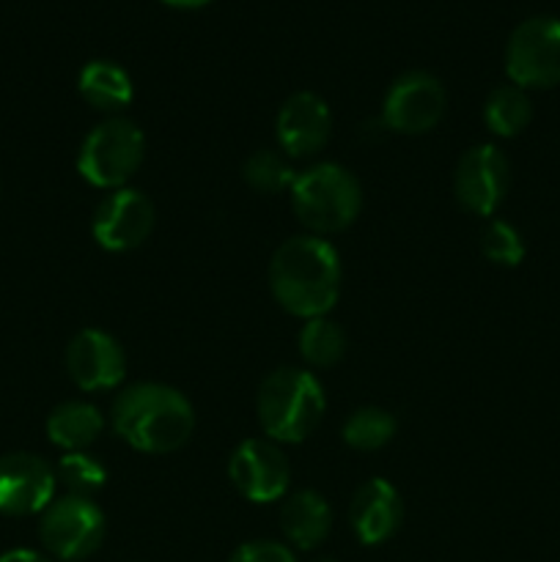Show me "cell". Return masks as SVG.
Listing matches in <instances>:
<instances>
[{
    "mask_svg": "<svg viewBox=\"0 0 560 562\" xmlns=\"http://www.w3.org/2000/svg\"><path fill=\"white\" fill-rule=\"evenodd\" d=\"M269 289L291 316H327L340 296L338 250L324 236H291L269 261Z\"/></svg>",
    "mask_w": 560,
    "mask_h": 562,
    "instance_id": "cell-1",
    "label": "cell"
},
{
    "mask_svg": "<svg viewBox=\"0 0 560 562\" xmlns=\"http://www.w3.org/2000/svg\"><path fill=\"white\" fill-rule=\"evenodd\" d=\"M395 428H399L395 426V417L388 409L362 406V409L351 412L349 420L344 423V442L351 450L371 453V450H382L384 445L393 442Z\"/></svg>",
    "mask_w": 560,
    "mask_h": 562,
    "instance_id": "cell-22",
    "label": "cell"
},
{
    "mask_svg": "<svg viewBox=\"0 0 560 562\" xmlns=\"http://www.w3.org/2000/svg\"><path fill=\"white\" fill-rule=\"evenodd\" d=\"M300 355L313 368H333L346 355V335L338 322L327 316L307 318L300 329Z\"/></svg>",
    "mask_w": 560,
    "mask_h": 562,
    "instance_id": "cell-20",
    "label": "cell"
},
{
    "mask_svg": "<svg viewBox=\"0 0 560 562\" xmlns=\"http://www.w3.org/2000/svg\"><path fill=\"white\" fill-rule=\"evenodd\" d=\"M316 562H335V560H329V558H324V560H316Z\"/></svg>",
    "mask_w": 560,
    "mask_h": 562,
    "instance_id": "cell-28",
    "label": "cell"
},
{
    "mask_svg": "<svg viewBox=\"0 0 560 562\" xmlns=\"http://www.w3.org/2000/svg\"><path fill=\"white\" fill-rule=\"evenodd\" d=\"M349 521L355 536L366 547H377L393 538L404 521V503H401L399 488L382 477L366 481L351 497Z\"/></svg>",
    "mask_w": 560,
    "mask_h": 562,
    "instance_id": "cell-15",
    "label": "cell"
},
{
    "mask_svg": "<svg viewBox=\"0 0 560 562\" xmlns=\"http://www.w3.org/2000/svg\"><path fill=\"white\" fill-rule=\"evenodd\" d=\"M505 71L519 88H552L560 82V20L530 16L505 44Z\"/></svg>",
    "mask_w": 560,
    "mask_h": 562,
    "instance_id": "cell-7",
    "label": "cell"
},
{
    "mask_svg": "<svg viewBox=\"0 0 560 562\" xmlns=\"http://www.w3.org/2000/svg\"><path fill=\"white\" fill-rule=\"evenodd\" d=\"M228 477L242 497L264 505L283 497L291 481V467L272 439H245L231 453Z\"/></svg>",
    "mask_w": 560,
    "mask_h": 562,
    "instance_id": "cell-10",
    "label": "cell"
},
{
    "mask_svg": "<svg viewBox=\"0 0 560 562\" xmlns=\"http://www.w3.org/2000/svg\"><path fill=\"white\" fill-rule=\"evenodd\" d=\"M104 428L102 412L88 401H64L47 417L49 442L66 453H86Z\"/></svg>",
    "mask_w": 560,
    "mask_h": 562,
    "instance_id": "cell-17",
    "label": "cell"
},
{
    "mask_svg": "<svg viewBox=\"0 0 560 562\" xmlns=\"http://www.w3.org/2000/svg\"><path fill=\"white\" fill-rule=\"evenodd\" d=\"M443 82L428 71H404L384 93L382 126L399 135H423L434 130L445 113Z\"/></svg>",
    "mask_w": 560,
    "mask_h": 562,
    "instance_id": "cell-8",
    "label": "cell"
},
{
    "mask_svg": "<svg viewBox=\"0 0 560 562\" xmlns=\"http://www.w3.org/2000/svg\"><path fill=\"white\" fill-rule=\"evenodd\" d=\"M228 562H296V558L278 541H247L231 554Z\"/></svg>",
    "mask_w": 560,
    "mask_h": 562,
    "instance_id": "cell-25",
    "label": "cell"
},
{
    "mask_svg": "<svg viewBox=\"0 0 560 562\" xmlns=\"http://www.w3.org/2000/svg\"><path fill=\"white\" fill-rule=\"evenodd\" d=\"M55 467L36 453L0 456V514L33 516L42 514L55 499Z\"/></svg>",
    "mask_w": 560,
    "mask_h": 562,
    "instance_id": "cell-12",
    "label": "cell"
},
{
    "mask_svg": "<svg viewBox=\"0 0 560 562\" xmlns=\"http://www.w3.org/2000/svg\"><path fill=\"white\" fill-rule=\"evenodd\" d=\"M66 371L86 393L113 390L126 376V357L119 340L102 329H82L66 346Z\"/></svg>",
    "mask_w": 560,
    "mask_h": 562,
    "instance_id": "cell-13",
    "label": "cell"
},
{
    "mask_svg": "<svg viewBox=\"0 0 560 562\" xmlns=\"http://www.w3.org/2000/svg\"><path fill=\"white\" fill-rule=\"evenodd\" d=\"M247 184L264 195H278V192H291L296 181V170L291 159L283 151L275 148H258L247 157L245 168H242Z\"/></svg>",
    "mask_w": 560,
    "mask_h": 562,
    "instance_id": "cell-21",
    "label": "cell"
},
{
    "mask_svg": "<svg viewBox=\"0 0 560 562\" xmlns=\"http://www.w3.org/2000/svg\"><path fill=\"white\" fill-rule=\"evenodd\" d=\"M533 119V104L525 88L519 86H497L486 97L483 104V121H486L489 132L500 137H516L519 132L527 130Z\"/></svg>",
    "mask_w": 560,
    "mask_h": 562,
    "instance_id": "cell-19",
    "label": "cell"
},
{
    "mask_svg": "<svg viewBox=\"0 0 560 562\" xmlns=\"http://www.w3.org/2000/svg\"><path fill=\"white\" fill-rule=\"evenodd\" d=\"M55 481L66 488L71 497H91L104 486L108 470L88 453H66L55 467Z\"/></svg>",
    "mask_w": 560,
    "mask_h": 562,
    "instance_id": "cell-23",
    "label": "cell"
},
{
    "mask_svg": "<svg viewBox=\"0 0 560 562\" xmlns=\"http://www.w3.org/2000/svg\"><path fill=\"white\" fill-rule=\"evenodd\" d=\"M146 157V137L135 121L113 115L93 126L77 154V170L99 190H121Z\"/></svg>",
    "mask_w": 560,
    "mask_h": 562,
    "instance_id": "cell-5",
    "label": "cell"
},
{
    "mask_svg": "<svg viewBox=\"0 0 560 562\" xmlns=\"http://www.w3.org/2000/svg\"><path fill=\"white\" fill-rule=\"evenodd\" d=\"M275 132H278V143L289 159L316 157L329 140L333 115L318 93L296 91L280 104Z\"/></svg>",
    "mask_w": 560,
    "mask_h": 562,
    "instance_id": "cell-14",
    "label": "cell"
},
{
    "mask_svg": "<svg viewBox=\"0 0 560 562\" xmlns=\"http://www.w3.org/2000/svg\"><path fill=\"white\" fill-rule=\"evenodd\" d=\"M165 5H173V9H201V5L212 3V0H163Z\"/></svg>",
    "mask_w": 560,
    "mask_h": 562,
    "instance_id": "cell-27",
    "label": "cell"
},
{
    "mask_svg": "<svg viewBox=\"0 0 560 562\" xmlns=\"http://www.w3.org/2000/svg\"><path fill=\"white\" fill-rule=\"evenodd\" d=\"M324 390L302 368H278L261 382L256 395L258 423L278 445H294L311 437L324 417Z\"/></svg>",
    "mask_w": 560,
    "mask_h": 562,
    "instance_id": "cell-3",
    "label": "cell"
},
{
    "mask_svg": "<svg viewBox=\"0 0 560 562\" xmlns=\"http://www.w3.org/2000/svg\"><path fill=\"white\" fill-rule=\"evenodd\" d=\"M481 252L486 256V261L497 263V267H519L525 258V241L514 225L492 220L481 236Z\"/></svg>",
    "mask_w": 560,
    "mask_h": 562,
    "instance_id": "cell-24",
    "label": "cell"
},
{
    "mask_svg": "<svg viewBox=\"0 0 560 562\" xmlns=\"http://www.w3.org/2000/svg\"><path fill=\"white\" fill-rule=\"evenodd\" d=\"M511 184V165L492 143H481L461 154L453 173V192L461 209L478 217L497 212Z\"/></svg>",
    "mask_w": 560,
    "mask_h": 562,
    "instance_id": "cell-9",
    "label": "cell"
},
{
    "mask_svg": "<svg viewBox=\"0 0 560 562\" xmlns=\"http://www.w3.org/2000/svg\"><path fill=\"white\" fill-rule=\"evenodd\" d=\"M280 530L296 549H316L333 530V508L313 488L285 497L280 508Z\"/></svg>",
    "mask_w": 560,
    "mask_h": 562,
    "instance_id": "cell-16",
    "label": "cell"
},
{
    "mask_svg": "<svg viewBox=\"0 0 560 562\" xmlns=\"http://www.w3.org/2000/svg\"><path fill=\"white\" fill-rule=\"evenodd\" d=\"M77 88L80 97L102 113H119L135 97L132 77L113 60H91L82 66Z\"/></svg>",
    "mask_w": 560,
    "mask_h": 562,
    "instance_id": "cell-18",
    "label": "cell"
},
{
    "mask_svg": "<svg viewBox=\"0 0 560 562\" xmlns=\"http://www.w3.org/2000/svg\"><path fill=\"white\" fill-rule=\"evenodd\" d=\"M104 530H108V521L99 505L91 497H71V494L53 499L42 510V521H38V538L44 549L55 560L64 562L91 558L102 547Z\"/></svg>",
    "mask_w": 560,
    "mask_h": 562,
    "instance_id": "cell-6",
    "label": "cell"
},
{
    "mask_svg": "<svg viewBox=\"0 0 560 562\" xmlns=\"http://www.w3.org/2000/svg\"><path fill=\"white\" fill-rule=\"evenodd\" d=\"M115 434L141 453H173L195 431L192 404L170 384L137 382L121 390L110 409Z\"/></svg>",
    "mask_w": 560,
    "mask_h": 562,
    "instance_id": "cell-2",
    "label": "cell"
},
{
    "mask_svg": "<svg viewBox=\"0 0 560 562\" xmlns=\"http://www.w3.org/2000/svg\"><path fill=\"white\" fill-rule=\"evenodd\" d=\"M0 562H53V560L33 552V549H11V552L0 554Z\"/></svg>",
    "mask_w": 560,
    "mask_h": 562,
    "instance_id": "cell-26",
    "label": "cell"
},
{
    "mask_svg": "<svg viewBox=\"0 0 560 562\" xmlns=\"http://www.w3.org/2000/svg\"><path fill=\"white\" fill-rule=\"evenodd\" d=\"M291 206L300 223L313 236L346 231L362 209V187L346 168L335 162H318L296 173L291 187Z\"/></svg>",
    "mask_w": 560,
    "mask_h": 562,
    "instance_id": "cell-4",
    "label": "cell"
},
{
    "mask_svg": "<svg viewBox=\"0 0 560 562\" xmlns=\"http://www.w3.org/2000/svg\"><path fill=\"white\" fill-rule=\"evenodd\" d=\"M93 239L110 252H130L141 247L154 231V203L141 190L121 187L104 195L93 212Z\"/></svg>",
    "mask_w": 560,
    "mask_h": 562,
    "instance_id": "cell-11",
    "label": "cell"
}]
</instances>
